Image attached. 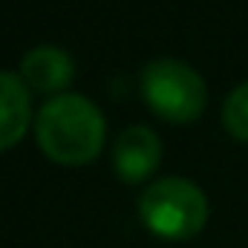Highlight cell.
Listing matches in <instances>:
<instances>
[{
  "label": "cell",
  "mask_w": 248,
  "mask_h": 248,
  "mask_svg": "<svg viewBox=\"0 0 248 248\" xmlns=\"http://www.w3.org/2000/svg\"><path fill=\"white\" fill-rule=\"evenodd\" d=\"M35 139L44 156L58 165L93 162L107 139V122L95 101L78 93H63L49 98L35 116Z\"/></svg>",
  "instance_id": "6da1fadb"
},
{
  "label": "cell",
  "mask_w": 248,
  "mask_h": 248,
  "mask_svg": "<svg viewBox=\"0 0 248 248\" xmlns=\"http://www.w3.org/2000/svg\"><path fill=\"white\" fill-rule=\"evenodd\" d=\"M211 205L199 185L182 176H165L139 199V217L144 228L162 240H193L208 222Z\"/></svg>",
  "instance_id": "7a4b0ae2"
},
{
  "label": "cell",
  "mask_w": 248,
  "mask_h": 248,
  "mask_svg": "<svg viewBox=\"0 0 248 248\" xmlns=\"http://www.w3.org/2000/svg\"><path fill=\"white\" fill-rule=\"evenodd\" d=\"M141 98L165 122L187 124L208 104L205 78L185 61L156 58L141 69Z\"/></svg>",
  "instance_id": "3957f363"
},
{
  "label": "cell",
  "mask_w": 248,
  "mask_h": 248,
  "mask_svg": "<svg viewBox=\"0 0 248 248\" xmlns=\"http://www.w3.org/2000/svg\"><path fill=\"white\" fill-rule=\"evenodd\" d=\"M159 165H162V139L150 127L133 124L116 139L113 168H116V176L122 182L139 185L147 176H153Z\"/></svg>",
  "instance_id": "277c9868"
},
{
  "label": "cell",
  "mask_w": 248,
  "mask_h": 248,
  "mask_svg": "<svg viewBox=\"0 0 248 248\" xmlns=\"http://www.w3.org/2000/svg\"><path fill=\"white\" fill-rule=\"evenodd\" d=\"M17 75L26 81L29 90L55 98V95H63V90L69 87V81L75 75V61L66 49L44 44V46H35L23 55Z\"/></svg>",
  "instance_id": "5b68a950"
},
{
  "label": "cell",
  "mask_w": 248,
  "mask_h": 248,
  "mask_svg": "<svg viewBox=\"0 0 248 248\" xmlns=\"http://www.w3.org/2000/svg\"><path fill=\"white\" fill-rule=\"evenodd\" d=\"M32 124V90L15 72L0 69V153L15 147Z\"/></svg>",
  "instance_id": "8992f818"
},
{
  "label": "cell",
  "mask_w": 248,
  "mask_h": 248,
  "mask_svg": "<svg viewBox=\"0 0 248 248\" xmlns=\"http://www.w3.org/2000/svg\"><path fill=\"white\" fill-rule=\"evenodd\" d=\"M222 124L237 141H248V81L228 93L222 104Z\"/></svg>",
  "instance_id": "52a82bcc"
}]
</instances>
